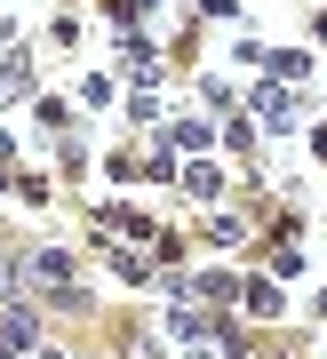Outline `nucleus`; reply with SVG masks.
Masks as SVG:
<instances>
[{
	"mask_svg": "<svg viewBox=\"0 0 327 359\" xmlns=\"http://www.w3.org/2000/svg\"><path fill=\"white\" fill-rule=\"evenodd\" d=\"M32 280H48V287H64V280H72V264H64L56 248H40V256H32Z\"/></svg>",
	"mask_w": 327,
	"mask_h": 359,
	"instance_id": "obj_3",
	"label": "nucleus"
},
{
	"mask_svg": "<svg viewBox=\"0 0 327 359\" xmlns=\"http://www.w3.org/2000/svg\"><path fill=\"white\" fill-rule=\"evenodd\" d=\"M8 287H16V264H0V304H8Z\"/></svg>",
	"mask_w": 327,
	"mask_h": 359,
	"instance_id": "obj_7",
	"label": "nucleus"
},
{
	"mask_svg": "<svg viewBox=\"0 0 327 359\" xmlns=\"http://www.w3.org/2000/svg\"><path fill=\"white\" fill-rule=\"evenodd\" d=\"M176 335H208V311H192V304H176V320H168Z\"/></svg>",
	"mask_w": 327,
	"mask_h": 359,
	"instance_id": "obj_6",
	"label": "nucleus"
},
{
	"mask_svg": "<svg viewBox=\"0 0 327 359\" xmlns=\"http://www.w3.org/2000/svg\"><path fill=\"white\" fill-rule=\"evenodd\" d=\"M248 311H255V320H272V311H279V287L255 280V287H248Z\"/></svg>",
	"mask_w": 327,
	"mask_h": 359,
	"instance_id": "obj_4",
	"label": "nucleus"
},
{
	"mask_svg": "<svg viewBox=\"0 0 327 359\" xmlns=\"http://www.w3.org/2000/svg\"><path fill=\"white\" fill-rule=\"evenodd\" d=\"M25 72H32L25 56H0V96H16V88H25Z\"/></svg>",
	"mask_w": 327,
	"mask_h": 359,
	"instance_id": "obj_5",
	"label": "nucleus"
},
{
	"mask_svg": "<svg viewBox=\"0 0 327 359\" xmlns=\"http://www.w3.org/2000/svg\"><path fill=\"white\" fill-rule=\"evenodd\" d=\"M200 359H208V351H200Z\"/></svg>",
	"mask_w": 327,
	"mask_h": 359,
	"instance_id": "obj_8",
	"label": "nucleus"
},
{
	"mask_svg": "<svg viewBox=\"0 0 327 359\" xmlns=\"http://www.w3.org/2000/svg\"><path fill=\"white\" fill-rule=\"evenodd\" d=\"M255 120H264V128H295V96L288 88H264V96H255Z\"/></svg>",
	"mask_w": 327,
	"mask_h": 359,
	"instance_id": "obj_2",
	"label": "nucleus"
},
{
	"mask_svg": "<svg viewBox=\"0 0 327 359\" xmlns=\"http://www.w3.org/2000/svg\"><path fill=\"white\" fill-rule=\"evenodd\" d=\"M32 335H40V327H32V311H0V359H25V351H32Z\"/></svg>",
	"mask_w": 327,
	"mask_h": 359,
	"instance_id": "obj_1",
	"label": "nucleus"
}]
</instances>
